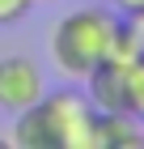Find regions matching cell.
Returning a JSON list of instances; mask_svg holds the SVG:
<instances>
[{
  "label": "cell",
  "instance_id": "1",
  "mask_svg": "<svg viewBox=\"0 0 144 149\" xmlns=\"http://www.w3.org/2000/svg\"><path fill=\"white\" fill-rule=\"evenodd\" d=\"M123 22L110 17L106 9H76L51 30V60L55 72L68 81H85L102 60L119 51Z\"/></svg>",
  "mask_w": 144,
  "mask_h": 149
},
{
  "label": "cell",
  "instance_id": "5",
  "mask_svg": "<svg viewBox=\"0 0 144 149\" xmlns=\"http://www.w3.org/2000/svg\"><path fill=\"white\" fill-rule=\"evenodd\" d=\"M13 145H21V149H59V145H55V132H51V119H47L43 98H38L34 107H25V111H17Z\"/></svg>",
  "mask_w": 144,
  "mask_h": 149
},
{
  "label": "cell",
  "instance_id": "6",
  "mask_svg": "<svg viewBox=\"0 0 144 149\" xmlns=\"http://www.w3.org/2000/svg\"><path fill=\"white\" fill-rule=\"evenodd\" d=\"M127 111L136 119H144V56H136L127 64Z\"/></svg>",
  "mask_w": 144,
  "mask_h": 149
},
{
  "label": "cell",
  "instance_id": "8",
  "mask_svg": "<svg viewBox=\"0 0 144 149\" xmlns=\"http://www.w3.org/2000/svg\"><path fill=\"white\" fill-rule=\"evenodd\" d=\"M114 9H123V13H140L144 9V0H110Z\"/></svg>",
  "mask_w": 144,
  "mask_h": 149
},
{
  "label": "cell",
  "instance_id": "7",
  "mask_svg": "<svg viewBox=\"0 0 144 149\" xmlns=\"http://www.w3.org/2000/svg\"><path fill=\"white\" fill-rule=\"evenodd\" d=\"M34 0H0V26H13V22H21L25 13H30Z\"/></svg>",
  "mask_w": 144,
  "mask_h": 149
},
{
  "label": "cell",
  "instance_id": "3",
  "mask_svg": "<svg viewBox=\"0 0 144 149\" xmlns=\"http://www.w3.org/2000/svg\"><path fill=\"white\" fill-rule=\"evenodd\" d=\"M47 94L43 72L30 56H4L0 60V111H25Z\"/></svg>",
  "mask_w": 144,
  "mask_h": 149
},
{
  "label": "cell",
  "instance_id": "2",
  "mask_svg": "<svg viewBox=\"0 0 144 149\" xmlns=\"http://www.w3.org/2000/svg\"><path fill=\"white\" fill-rule=\"evenodd\" d=\"M43 107L59 149H98V111L89 98L59 90V94H43Z\"/></svg>",
  "mask_w": 144,
  "mask_h": 149
},
{
  "label": "cell",
  "instance_id": "9",
  "mask_svg": "<svg viewBox=\"0 0 144 149\" xmlns=\"http://www.w3.org/2000/svg\"><path fill=\"white\" fill-rule=\"evenodd\" d=\"M4 145H9V141H0V149H4Z\"/></svg>",
  "mask_w": 144,
  "mask_h": 149
},
{
  "label": "cell",
  "instance_id": "4",
  "mask_svg": "<svg viewBox=\"0 0 144 149\" xmlns=\"http://www.w3.org/2000/svg\"><path fill=\"white\" fill-rule=\"evenodd\" d=\"M144 132L132 111H98V149H140Z\"/></svg>",
  "mask_w": 144,
  "mask_h": 149
}]
</instances>
